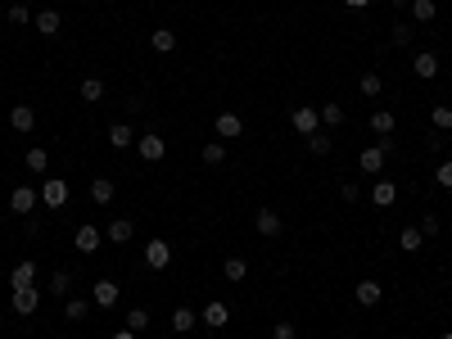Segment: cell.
Segmentation results:
<instances>
[{
    "label": "cell",
    "mask_w": 452,
    "mask_h": 339,
    "mask_svg": "<svg viewBox=\"0 0 452 339\" xmlns=\"http://www.w3.org/2000/svg\"><path fill=\"white\" fill-rule=\"evenodd\" d=\"M10 303H14V312H19V317H32L36 307H41V290H36V285H19Z\"/></svg>",
    "instance_id": "cell-1"
},
{
    "label": "cell",
    "mask_w": 452,
    "mask_h": 339,
    "mask_svg": "<svg viewBox=\"0 0 452 339\" xmlns=\"http://www.w3.org/2000/svg\"><path fill=\"white\" fill-rule=\"evenodd\" d=\"M136 154L140 159H145V163H159L163 154H168V141H163V136H136Z\"/></svg>",
    "instance_id": "cell-2"
},
{
    "label": "cell",
    "mask_w": 452,
    "mask_h": 339,
    "mask_svg": "<svg viewBox=\"0 0 452 339\" xmlns=\"http://www.w3.org/2000/svg\"><path fill=\"white\" fill-rule=\"evenodd\" d=\"M290 122H294V132H303V136L321 132V113H317V109H308V104H299V109L290 113Z\"/></svg>",
    "instance_id": "cell-3"
},
{
    "label": "cell",
    "mask_w": 452,
    "mask_h": 339,
    "mask_svg": "<svg viewBox=\"0 0 452 339\" xmlns=\"http://www.w3.org/2000/svg\"><path fill=\"white\" fill-rule=\"evenodd\" d=\"M145 263H150L154 272H163V267L172 263V244H168V240H150V244H145Z\"/></svg>",
    "instance_id": "cell-4"
},
{
    "label": "cell",
    "mask_w": 452,
    "mask_h": 339,
    "mask_svg": "<svg viewBox=\"0 0 452 339\" xmlns=\"http://www.w3.org/2000/svg\"><path fill=\"white\" fill-rule=\"evenodd\" d=\"M36 204H41V190H32V186H19V190L10 195V208H14V213H23V218H27Z\"/></svg>",
    "instance_id": "cell-5"
},
{
    "label": "cell",
    "mask_w": 452,
    "mask_h": 339,
    "mask_svg": "<svg viewBox=\"0 0 452 339\" xmlns=\"http://www.w3.org/2000/svg\"><path fill=\"white\" fill-rule=\"evenodd\" d=\"M41 204H45V208H64V204H68V186L59 181V176H50V181L41 186Z\"/></svg>",
    "instance_id": "cell-6"
},
{
    "label": "cell",
    "mask_w": 452,
    "mask_h": 339,
    "mask_svg": "<svg viewBox=\"0 0 452 339\" xmlns=\"http://www.w3.org/2000/svg\"><path fill=\"white\" fill-rule=\"evenodd\" d=\"M213 132L217 136H226V141H236V136H245V122H240V113H217V122H213Z\"/></svg>",
    "instance_id": "cell-7"
},
{
    "label": "cell",
    "mask_w": 452,
    "mask_h": 339,
    "mask_svg": "<svg viewBox=\"0 0 452 339\" xmlns=\"http://www.w3.org/2000/svg\"><path fill=\"white\" fill-rule=\"evenodd\" d=\"M91 303H95V307H118V281H95Z\"/></svg>",
    "instance_id": "cell-8"
},
{
    "label": "cell",
    "mask_w": 452,
    "mask_h": 339,
    "mask_svg": "<svg viewBox=\"0 0 452 339\" xmlns=\"http://www.w3.org/2000/svg\"><path fill=\"white\" fill-rule=\"evenodd\" d=\"M253 226H258V235H267V240H276V235H280V213H276V208H258V218H253Z\"/></svg>",
    "instance_id": "cell-9"
},
{
    "label": "cell",
    "mask_w": 452,
    "mask_h": 339,
    "mask_svg": "<svg viewBox=\"0 0 452 339\" xmlns=\"http://www.w3.org/2000/svg\"><path fill=\"white\" fill-rule=\"evenodd\" d=\"M199 321H204V326H213V330H222L226 321H231V307H226L222 299H213V303L204 307V317H199Z\"/></svg>",
    "instance_id": "cell-10"
},
{
    "label": "cell",
    "mask_w": 452,
    "mask_h": 339,
    "mask_svg": "<svg viewBox=\"0 0 452 339\" xmlns=\"http://www.w3.org/2000/svg\"><path fill=\"white\" fill-rule=\"evenodd\" d=\"M357 167H362V172H380V167H385V145H366V150L357 154Z\"/></svg>",
    "instance_id": "cell-11"
},
{
    "label": "cell",
    "mask_w": 452,
    "mask_h": 339,
    "mask_svg": "<svg viewBox=\"0 0 452 339\" xmlns=\"http://www.w3.org/2000/svg\"><path fill=\"white\" fill-rule=\"evenodd\" d=\"M10 127H14V132H32V127H36L32 104H14V109H10Z\"/></svg>",
    "instance_id": "cell-12"
},
{
    "label": "cell",
    "mask_w": 452,
    "mask_h": 339,
    "mask_svg": "<svg viewBox=\"0 0 452 339\" xmlns=\"http://www.w3.org/2000/svg\"><path fill=\"white\" fill-rule=\"evenodd\" d=\"M353 294H357V303H362V307H376L380 299H385V290H380V281H357Z\"/></svg>",
    "instance_id": "cell-13"
},
{
    "label": "cell",
    "mask_w": 452,
    "mask_h": 339,
    "mask_svg": "<svg viewBox=\"0 0 452 339\" xmlns=\"http://www.w3.org/2000/svg\"><path fill=\"white\" fill-rule=\"evenodd\" d=\"M109 145H113V150H131V145H136V132H131L127 122H113V127H109Z\"/></svg>",
    "instance_id": "cell-14"
},
{
    "label": "cell",
    "mask_w": 452,
    "mask_h": 339,
    "mask_svg": "<svg viewBox=\"0 0 452 339\" xmlns=\"http://www.w3.org/2000/svg\"><path fill=\"white\" fill-rule=\"evenodd\" d=\"M73 240H77V249H82V253H95V249H100V231L91 226V222H82Z\"/></svg>",
    "instance_id": "cell-15"
},
{
    "label": "cell",
    "mask_w": 452,
    "mask_h": 339,
    "mask_svg": "<svg viewBox=\"0 0 452 339\" xmlns=\"http://www.w3.org/2000/svg\"><path fill=\"white\" fill-rule=\"evenodd\" d=\"M150 45L159 50V55H172V50H177V32H172V27H154V32H150Z\"/></svg>",
    "instance_id": "cell-16"
},
{
    "label": "cell",
    "mask_w": 452,
    "mask_h": 339,
    "mask_svg": "<svg viewBox=\"0 0 452 339\" xmlns=\"http://www.w3.org/2000/svg\"><path fill=\"white\" fill-rule=\"evenodd\" d=\"M411 68H416V77H425V82H430V77H439V55H430V50H420V55L411 59Z\"/></svg>",
    "instance_id": "cell-17"
},
{
    "label": "cell",
    "mask_w": 452,
    "mask_h": 339,
    "mask_svg": "<svg viewBox=\"0 0 452 339\" xmlns=\"http://www.w3.org/2000/svg\"><path fill=\"white\" fill-rule=\"evenodd\" d=\"M59 23H64V19H59V10H41V14L32 19V27H36L41 36H54V32H59Z\"/></svg>",
    "instance_id": "cell-18"
},
{
    "label": "cell",
    "mask_w": 452,
    "mask_h": 339,
    "mask_svg": "<svg viewBox=\"0 0 452 339\" xmlns=\"http://www.w3.org/2000/svg\"><path fill=\"white\" fill-rule=\"evenodd\" d=\"M394 199H398V190H394V181H376V186H371V204H376V208H389Z\"/></svg>",
    "instance_id": "cell-19"
},
{
    "label": "cell",
    "mask_w": 452,
    "mask_h": 339,
    "mask_svg": "<svg viewBox=\"0 0 452 339\" xmlns=\"http://www.w3.org/2000/svg\"><path fill=\"white\" fill-rule=\"evenodd\" d=\"M113 195H118V190H113L109 176H95V181H91V199H95V204H113Z\"/></svg>",
    "instance_id": "cell-20"
},
{
    "label": "cell",
    "mask_w": 452,
    "mask_h": 339,
    "mask_svg": "<svg viewBox=\"0 0 452 339\" xmlns=\"http://www.w3.org/2000/svg\"><path fill=\"white\" fill-rule=\"evenodd\" d=\"M23 163H27V172H45V167H50V154H45L41 145H32V150L23 154Z\"/></svg>",
    "instance_id": "cell-21"
},
{
    "label": "cell",
    "mask_w": 452,
    "mask_h": 339,
    "mask_svg": "<svg viewBox=\"0 0 452 339\" xmlns=\"http://www.w3.org/2000/svg\"><path fill=\"white\" fill-rule=\"evenodd\" d=\"M10 285H14V290H19V285H36V263H19L10 272Z\"/></svg>",
    "instance_id": "cell-22"
},
{
    "label": "cell",
    "mask_w": 452,
    "mask_h": 339,
    "mask_svg": "<svg viewBox=\"0 0 452 339\" xmlns=\"http://www.w3.org/2000/svg\"><path fill=\"white\" fill-rule=\"evenodd\" d=\"M82 100H87V104H100V100H104V82H100V77H82Z\"/></svg>",
    "instance_id": "cell-23"
},
{
    "label": "cell",
    "mask_w": 452,
    "mask_h": 339,
    "mask_svg": "<svg viewBox=\"0 0 452 339\" xmlns=\"http://www.w3.org/2000/svg\"><path fill=\"white\" fill-rule=\"evenodd\" d=\"M131 231H136V226H131L127 218H113V222H109V240H113V244H127Z\"/></svg>",
    "instance_id": "cell-24"
},
{
    "label": "cell",
    "mask_w": 452,
    "mask_h": 339,
    "mask_svg": "<svg viewBox=\"0 0 452 339\" xmlns=\"http://www.w3.org/2000/svg\"><path fill=\"white\" fill-rule=\"evenodd\" d=\"M371 132H376V136H389V132H394V113H389V109H376V113H371Z\"/></svg>",
    "instance_id": "cell-25"
},
{
    "label": "cell",
    "mask_w": 452,
    "mask_h": 339,
    "mask_svg": "<svg viewBox=\"0 0 452 339\" xmlns=\"http://www.w3.org/2000/svg\"><path fill=\"white\" fill-rule=\"evenodd\" d=\"M194 321H199V317H194L190 307H177V312H172V330H177V335H185V330H194Z\"/></svg>",
    "instance_id": "cell-26"
},
{
    "label": "cell",
    "mask_w": 452,
    "mask_h": 339,
    "mask_svg": "<svg viewBox=\"0 0 452 339\" xmlns=\"http://www.w3.org/2000/svg\"><path fill=\"white\" fill-rule=\"evenodd\" d=\"M430 122L439 127V132H452V104H434V109H430Z\"/></svg>",
    "instance_id": "cell-27"
},
{
    "label": "cell",
    "mask_w": 452,
    "mask_h": 339,
    "mask_svg": "<svg viewBox=\"0 0 452 339\" xmlns=\"http://www.w3.org/2000/svg\"><path fill=\"white\" fill-rule=\"evenodd\" d=\"M434 14H439V5H434V0H411V19H416V23H430Z\"/></svg>",
    "instance_id": "cell-28"
},
{
    "label": "cell",
    "mask_w": 452,
    "mask_h": 339,
    "mask_svg": "<svg viewBox=\"0 0 452 339\" xmlns=\"http://www.w3.org/2000/svg\"><path fill=\"white\" fill-rule=\"evenodd\" d=\"M357 86H362V95L376 100L380 91H385V77H380V73H362V82H357Z\"/></svg>",
    "instance_id": "cell-29"
},
{
    "label": "cell",
    "mask_w": 452,
    "mask_h": 339,
    "mask_svg": "<svg viewBox=\"0 0 452 339\" xmlns=\"http://www.w3.org/2000/svg\"><path fill=\"white\" fill-rule=\"evenodd\" d=\"M50 294L68 299V294H73V276H68V272H54V276H50Z\"/></svg>",
    "instance_id": "cell-30"
},
{
    "label": "cell",
    "mask_w": 452,
    "mask_h": 339,
    "mask_svg": "<svg viewBox=\"0 0 452 339\" xmlns=\"http://www.w3.org/2000/svg\"><path fill=\"white\" fill-rule=\"evenodd\" d=\"M64 317H68V321L91 317V303H87V299H68V303H64Z\"/></svg>",
    "instance_id": "cell-31"
},
{
    "label": "cell",
    "mask_w": 452,
    "mask_h": 339,
    "mask_svg": "<svg viewBox=\"0 0 452 339\" xmlns=\"http://www.w3.org/2000/svg\"><path fill=\"white\" fill-rule=\"evenodd\" d=\"M222 272H226V281H245V276H249V263H245V258H226Z\"/></svg>",
    "instance_id": "cell-32"
},
{
    "label": "cell",
    "mask_w": 452,
    "mask_h": 339,
    "mask_svg": "<svg viewBox=\"0 0 452 339\" xmlns=\"http://www.w3.org/2000/svg\"><path fill=\"white\" fill-rule=\"evenodd\" d=\"M398 244H403V249H407V253H416L420 244H425V235H420V226H407V231H403V235H398Z\"/></svg>",
    "instance_id": "cell-33"
},
{
    "label": "cell",
    "mask_w": 452,
    "mask_h": 339,
    "mask_svg": "<svg viewBox=\"0 0 452 339\" xmlns=\"http://www.w3.org/2000/svg\"><path fill=\"white\" fill-rule=\"evenodd\" d=\"M204 163H208V167H217V163H226V145H222V141H213V145H204Z\"/></svg>",
    "instance_id": "cell-34"
},
{
    "label": "cell",
    "mask_w": 452,
    "mask_h": 339,
    "mask_svg": "<svg viewBox=\"0 0 452 339\" xmlns=\"http://www.w3.org/2000/svg\"><path fill=\"white\" fill-rule=\"evenodd\" d=\"M411 36H416V27H407V23H394L389 41H394V45H411Z\"/></svg>",
    "instance_id": "cell-35"
},
{
    "label": "cell",
    "mask_w": 452,
    "mask_h": 339,
    "mask_svg": "<svg viewBox=\"0 0 452 339\" xmlns=\"http://www.w3.org/2000/svg\"><path fill=\"white\" fill-rule=\"evenodd\" d=\"M145 326H150V312H145V307H131V312H127V330H136V335H140Z\"/></svg>",
    "instance_id": "cell-36"
},
{
    "label": "cell",
    "mask_w": 452,
    "mask_h": 339,
    "mask_svg": "<svg viewBox=\"0 0 452 339\" xmlns=\"http://www.w3.org/2000/svg\"><path fill=\"white\" fill-rule=\"evenodd\" d=\"M317 113H321V122H330V127H339V122H344V109H339L335 100H330V104H321Z\"/></svg>",
    "instance_id": "cell-37"
},
{
    "label": "cell",
    "mask_w": 452,
    "mask_h": 339,
    "mask_svg": "<svg viewBox=\"0 0 452 339\" xmlns=\"http://www.w3.org/2000/svg\"><path fill=\"white\" fill-rule=\"evenodd\" d=\"M330 136H326V132H313V136H308V150H313V154H330Z\"/></svg>",
    "instance_id": "cell-38"
},
{
    "label": "cell",
    "mask_w": 452,
    "mask_h": 339,
    "mask_svg": "<svg viewBox=\"0 0 452 339\" xmlns=\"http://www.w3.org/2000/svg\"><path fill=\"white\" fill-rule=\"evenodd\" d=\"M271 339H299V330H294V321H276Z\"/></svg>",
    "instance_id": "cell-39"
},
{
    "label": "cell",
    "mask_w": 452,
    "mask_h": 339,
    "mask_svg": "<svg viewBox=\"0 0 452 339\" xmlns=\"http://www.w3.org/2000/svg\"><path fill=\"white\" fill-rule=\"evenodd\" d=\"M10 23H32V10H27V5H10Z\"/></svg>",
    "instance_id": "cell-40"
},
{
    "label": "cell",
    "mask_w": 452,
    "mask_h": 339,
    "mask_svg": "<svg viewBox=\"0 0 452 339\" xmlns=\"http://www.w3.org/2000/svg\"><path fill=\"white\" fill-rule=\"evenodd\" d=\"M434 181H439L443 190H452V163H439V167H434Z\"/></svg>",
    "instance_id": "cell-41"
},
{
    "label": "cell",
    "mask_w": 452,
    "mask_h": 339,
    "mask_svg": "<svg viewBox=\"0 0 452 339\" xmlns=\"http://www.w3.org/2000/svg\"><path fill=\"white\" fill-rule=\"evenodd\" d=\"M439 226H443V222L434 218V213H430V218H420V235H439Z\"/></svg>",
    "instance_id": "cell-42"
},
{
    "label": "cell",
    "mask_w": 452,
    "mask_h": 339,
    "mask_svg": "<svg viewBox=\"0 0 452 339\" xmlns=\"http://www.w3.org/2000/svg\"><path fill=\"white\" fill-rule=\"evenodd\" d=\"M339 195H344V204H353V199H357V186H353V181H344V186H339Z\"/></svg>",
    "instance_id": "cell-43"
},
{
    "label": "cell",
    "mask_w": 452,
    "mask_h": 339,
    "mask_svg": "<svg viewBox=\"0 0 452 339\" xmlns=\"http://www.w3.org/2000/svg\"><path fill=\"white\" fill-rule=\"evenodd\" d=\"M113 339H136V330H127V326H122V330H113Z\"/></svg>",
    "instance_id": "cell-44"
},
{
    "label": "cell",
    "mask_w": 452,
    "mask_h": 339,
    "mask_svg": "<svg viewBox=\"0 0 452 339\" xmlns=\"http://www.w3.org/2000/svg\"><path fill=\"white\" fill-rule=\"evenodd\" d=\"M348 10H366V5H371V0H344Z\"/></svg>",
    "instance_id": "cell-45"
},
{
    "label": "cell",
    "mask_w": 452,
    "mask_h": 339,
    "mask_svg": "<svg viewBox=\"0 0 452 339\" xmlns=\"http://www.w3.org/2000/svg\"><path fill=\"white\" fill-rule=\"evenodd\" d=\"M389 5H394V10H407V5H411V0H389Z\"/></svg>",
    "instance_id": "cell-46"
},
{
    "label": "cell",
    "mask_w": 452,
    "mask_h": 339,
    "mask_svg": "<svg viewBox=\"0 0 452 339\" xmlns=\"http://www.w3.org/2000/svg\"><path fill=\"white\" fill-rule=\"evenodd\" d=\"M443 339H452V330H443Z\"/></svg>",
    "instance_id": "cell-47"
}]
</instances>
